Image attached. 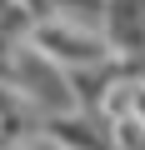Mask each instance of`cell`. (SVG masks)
Masks as SVG:
<instances>
[{
    "mask_svg": "<svg viewBox=\"0 0 145 150\" xmlns=\"http://www.w3.org/2000/svg\"><path fill=\"white\" fill-rule=\"evenodd\" d=\"M40 45H55L50 55H60V60H105L100 45H90L80 35H60V30H40Z\"/></svg>",
    "mask_w": 145,
    "mask_h": 150,
    "instance_id": "obj_1",
    "label": "cell"
}]
</instances>
